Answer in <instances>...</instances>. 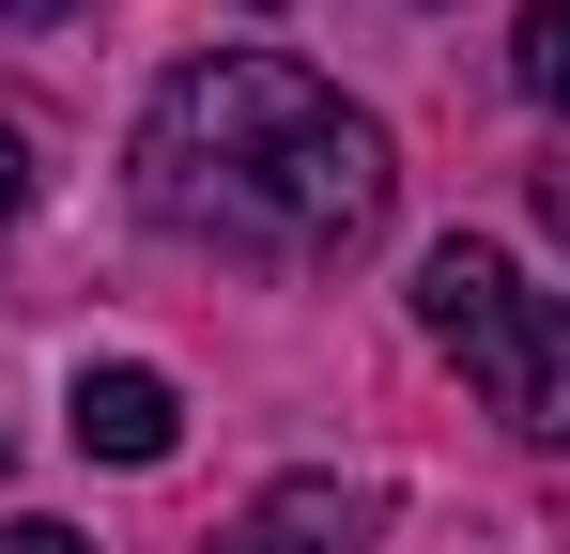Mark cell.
I'll return each instance as SVG.
<instances>
[{
    "label": "cell",
    "instance_id": "obj_6",
    "mask_svg": "<svg viewBox=\"0 0 570 554\" xmlns=\"http://www.w3.org/2000/svg\"><path fill=\"white\" fill-rule=\"evenodd\" d=\"M0 554H94L78 524H0Z\"/></svg>",
    "mask_w": 570,
    "mask_h": 554
},
{
    "label": "cell",
    "instance_id": "obj_10",
    "mask_svg": "<svg viewBox=\"0 0 570 554\" xmlns=\"http://www.w3.org/2000/svg\"><path fill=\"white\" fill-rule=\"evenodd\" d=\"M0 477H16V447H0Z\"/></svg>",
    "mask_w": 570,
    "mask_h": 554
},
{
    "label": "cell",
    "instance_id": "obj_1",
    "mask_svg": "<svg viewBox=\"0 0 570 554\" xmlns=\"http://www.w3.org/2000/svg\"><path fill=\"white\" fill-rule=\"evenodd\" d=\"M139 216L186 231L216 263H278V277H324L355 263L401 200V155L355 92H324L308 62L278 47H216L139 108Z\"/></svg>",
    "mask_w": 570,
    "mask_h": 554
},
{
    "label": "cell",
    "instance_id": "obj_9",
    "mask_svg": "<svg viewBox=\"0 0 570 554\" xmlns=\"http://www.w3.org/2000/svg\"><path fill=\"white\" fill-rule=\"evenodd\" d=\"M0 16H78V0H0Z\"/></svg>",
    "mask_w": 570,
    "mask_h": 554
},
{
    "label": "cell",
    "instance_id": "obj_5",
    "mask_svg": "<svg viewBox=\"0 0 570 554\" xmlns=\"http://www.w3.org/2000/svg\"><path fill=\"white\" fill-rule=\"evenodd\" d=\"M509 78H524V108H556V123H570V0H524V31H509Z\"/></svg>",
    "mask_w": 570,
    "mask_h": 554
},
{
    "label": "cell",
    "instance_id": "obj_2",
    "mask_svg": "<svg viewBox=\"0 0 570 554\" xmlns=\"http://www.w3.org/2000/svg\"><path fill=\"white\" fill-rule=\"evenodd\" d=\"M416 324H432V355L463 369L524 447H570V308L524 293L509 247H463V231H448V247L416 263Z\"/></svg>",
    "mask_w": 570,
    "mask_h": 554
},
{
    "label": "cell",
    "instance_id": "obj_4",
    "mask_svg": "<svg viewBox=\"0 0 570 554\" xmlns=\"http://www.w3.org/2000/svg\"><path fill=\"white\" fill-rule=\"evenodd\" d=\"M371 524H385L371 477H278V493H263L216 554H371Z\"/></svg>",
    "mask_w": 570,
    "mask_h": 554
},
{
    "label": "cell",
    "instance_id": "obj_3",
    "mask_svg": "<svg viewBox=\"0 0 570 554\" xmlns=\"http://www.w3.org/2000/svg\"><path fill=\"white\" fill-rule=\"evenodd\" d=\"M62 432H78L94 462H170V447H186V400H170V369L108 355V369H78V400H62Z\"/></svg>",
    "mask_w": 570,
    "mask_h": 554
},
{
    "label": "cell",
    "instance_id": "obj_8",
    "mask_svg": "<svg viewBox=\"0 0 570 554\" xmlns=\"http://www.w3.org/2000/svg\"><path fill=\"white\" fill-rule=\"evenodd\" d=\"M540 231H556V247H570V170H540Z\"/></svg>",
    "mask_w": 570,
    "mask_h": 554
},
{
    "label": "cell",
    "instance_id": "obj_7",
    "mask_svg": "<svg viewBox=\"0 0 570 554\" xmlns=\"http://www.w3.org/2000/svg\"><path fill=\"white\" fill-rule=\"evenodd\" d=\"M16 200H31V139L0 123V216H16Z\"/></svg>",
    "mask_w": 570,
    "mask_h": 554
}]
</instances>
